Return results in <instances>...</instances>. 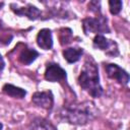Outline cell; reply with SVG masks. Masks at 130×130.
Segmentation results:
<instances>
[{
    "label": "cell",
    "instance_id": "obj_1",
    "mask_svg": "<svg viewBox=\"0 0 130 130\" xmlns=\"http://www.w3.org/2000/svg\"><path fill=\"white\" fill-rule=\"evenodd\" d=\"M79 85L86 90L91 96L100 98L103 93V87L100 83L99 68L96 63L91 57H88L81 69L78 77Z\"/></svg>",
    "mask_w": 130,
    "mask_h": 130
},
{
    "label": "cell",
    "instance_id": "obj_2",
    "mask_svg": "<svg viewBox=\"0 0 130 130\" xmlns=\"http://www.w3.org/2000/svg\"><path fill=\"white\" fill-rule=\"evenodd\" d=\"M93 106L94 105L90 102H83L78 104L72 103L64 106L61 115L64 120L71 124H86L95 116V109Z\"/></svg>",
    "mask_w": 130,
    "mask_h": 130
},
{
    "label": "cell",
    "instance_id": "obj_3",
    "mask_svg": "<svg viewBox=\"0 0 130 130\" xmlns=\"http://www.w3.org/2000/svg\"><path fill=\"white\" fill-rule=\"evenodd\" d=\"M82 27L85 35H89L91 32H109L110 29L107 24V19L103 16L98 17H87L82 21Z\"/></svg>",
    "mask_w": 130,
    "mask_h": 130
},
{
    "label": "cell",
    "instance_id": "obj_4",
    "mask_svg": "<svg viewBox=\"0 0 130 130\" xmlns=\"http://www.w3.org/2000/svg\"><path fill=\"white\" fill-rule=\"evenodd\" d=\"M93 47L96 49H100L102 51H105L108 55L111 56H117L118 55V47L117 44L114 41L106 39L102 35H96L93 39Z\"/></svg>",
    "mask_w": 130,
    "mask_h": 130
},
{
    "label": "cell",
    "instance_id": "obj_5",
    "mask_svg": "<svg viewBox=\"0 0 130 130\" xmlns=\"http://www.w3.org/2000/svg\"><path fill=\"white\" fill-rule=\"evenodd\" d=\"M45 79L51 82H61L66 80V71L59 65L55 63H50L47 65L45 71Z\"/></svg>",
    "mask_w": 130,
    "mask_h": 130
},
{
    "label": "cell",
    "instance_id": "obj_6",
    "mask_svg": "<svg viewBox=\"0 0 130 130\" xmlns=\"http://www.w3.org/2000/svg\"><path fill=\"white\" fill-rule=\"evenodd\" d=\"M105 70L107 72V75L118 81L119 83L123 84V85H126L129 81V74L124 70L122 69L120 66H118L117 64H107L105 66Z\"/></svg>",
    "mask_w": 130,
    "mask_h": 130
},
{
    "label": "cell",
    "instance_id": "obj_7",
    "mask_svg": "<svg viewBox=\"0 0 130 130\" xmlns=\"http://www.w3.org/2000/svg\"><path fill=\"white\" fill-rule=\"evenodd\" d=\"M31 101L38 107H41L46 110H51L53 107V104H54V96L50 90L38 91V92L34 93Z\"/></svg>",
    "mask_w": 130,
    "mask_h": 130
},
{
    "label": "cell",
    "instance_id": "obj_8",
    "mask_svg": "<svg viewBox=\"0 0 130 130\" xmlns=\"http://www.w3.org/2000/svg\"><path fill=\"white\" fill-rule=\"evenodd\" d=\"M38 46L44 50H50L53 47V38L52 32L48 28H43L39 31L37 36Z\"/></svg>",
    "mask_w": 130,
    "mask_h": 130
},
{
    "label": "cell",
    "instance_id": "obj_9",
    "mask_svg": "<svg viewBox=\"0 0 130 130\" xmlns=\"http://www.w3.org/2000/svg\"><path fill=\"white\" fill-rule=\"evenodd\" d=\"M38 56H39V53L35 49H30L24 46L23 49L19 52L18 61L23 65H29L37 59Z\"/></svg>",
    "mask_w": 130,
    "mask_h": 130
},
{
    "label": "cell",
    "instance_id": "obj_10",
    "mask_svg": "<svg viewBox=\"0 0 130 130\" xmlns=\"http://www.w3.org/2000/svg\"><path fill=\"white\" fill-rule=\"evenodd\" d=\"M12 10L18 14V15H24L27 16L29 19H37L41 15V11L34 5L27 4L25 7H18V8H12Z\"/></svg>",
    "mask_w": 130,
    "mask_h": 130
},
{
    "label": "cell",
    "instance_id": "obj_11",
    "mask_svg": "<svg viewBox=\"0 0 130 130\" xmlns=\"http://www.w3.org/2000/svg\"><path fill=\"white\" fill-rule=\"evenodd\" d=\"M83 54L82 48H68L63 51V56L68 63L77 62Z\"/></svg>",
    "mask_w": 130,
    "mask_h": 130
},
{
    "label": "cell",
    "instance_id": "obj_12",
    "mask_svg": "<svg viewBox=\"0 0 130 130\" xmlns=\"http://www.w3.org/2000/svg\"><path fill=\"white\" fill-rule=\"evenodd\" d=\"M3 92L10 95V96H13V98H16V99H22L24 98V95L26 94V91L20 87H17L15 85H12V84H8L6 83L4 86H3Z\"/></svg>",
    "mask_w": 130,
    "mask_h": 130
},
{
    "label": "cell",
    "instance_id": "obj_13",
    "mask_svg": "<svg viewBox=\"0 0 130 130\" xmlns=\"http://www.w3.org/2000/svg\"><path fill=\"white\" fill-rule=\"evenodd\" d=\"M71 37H72V34H71V29L69 28H62L60 30V43L61 45H66L68 43H70L71 41Z\"/></svg>",
    "mask_w": 130,
    "mask_h": 130
},
{
    "label": "cell",
    "instance_id": "obj_14",
    "mask_svg": "<svg viewBox=\"0 0 130 130\" xmlns=\"http://www.w3.org/2000/svg\"><path fill=\"white\" fill-rule=\"evenodd\" d=\"M122 5H123V3L120 0H111V1H109L110 12L114 15L118 14L122 9Z\"/></svg>",
    "mask_w": 130,
    "mask_h": 130
},
{
    "label": "cell",
    "instance_id": "obj_15",
    "mask_svg": "<svg viewBox=\"0 0 130 130\" xmlns=\"http://www.w3.org/2000/svg\"><path fill=\"white\" fill-rule=\"evenodd\" d=\"M32 130H55V128L47 121L39 120L37 123H35V127L32 128Z\"/></svg>",
    "mask_w": 130,
    "mask_h": 130
},
{
    "label": "cell",
    "instance_id": "obj_16",
    "mask_svg": "<svg viewBox=\"0 0 130 130\" xmlns=\"http://www.w3.org/2000/svg\"><path fill=\"white\" fill-rule=\"evenodd\" d=\"M4 66H5V62H4V60H3V58H2V56L0 55V72L3 70V68H4Z\"/></svg>",
    "mask_w": 130,
    "mask_h": 130
},
{
    "label": "cell",
    "instance_id": "obj_17",
    "mask_svg": "<svg viewBox=\"0 0 130 130\" xmlns=\"http://www.w3.org/2000/svg\"><path fill=\"white\" fill-rule=\"evenodd\" d=\"M0 130H2V124L0 123Z\"/></svg>",
    "mask_w": 130,
    "mask_h": 130
},
{
    "label": "cell",
    "instance_id": "obj_18",
    "mask_svg": "<svg viewBox=\"0 0 130 130\" xmlns=\"http://www.w3.org/2000/svg\"><path fill=\"white\" fill-rule=\"evenodd\" d=\"M1 26H2V24H1V20H0V27H1Z\"/></svg>",
    "mask_w": 130,
    "mask_h": 130
}]
</instances>
